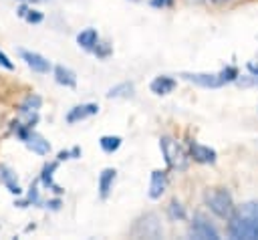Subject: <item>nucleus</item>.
<instances>
[{"label": "nucleus", "instance_id": "7", "mask_svg": "<svg viewBox=\"0 0 258 240\" xmlns=\"http://www.w3.org/2000/svg\"><path fill=\"white\" fill-rule=\"evenodd\" d=\"M20 58L32 69V71H36V73H48L50 69H52V65H50V61L48 58H44L42 54H38V52H32V50H20Z\"/></svg>", "mask_w": 258, "mask_h": 240}, {"label": "nucleus", "instance_id": "24", "mask_svg": "<svg viewBox=\"0 0 258 240\" xmlns=\"http://www.w3.org/2000/svg\"><path fill=\"white\" fill-rule=\"evenodd\" d=\"M0 67H4L6 71H14V63L8 58V54L4 50H0Z\"/></svg>", "mask_w": 258, "mask_h": 240}, {"label": "nucleus", "instance_id": "1", "mask_svg": "<svg viewBox=\"0 0 258 240\" xmlns=\"http://www.w3.org/2000/svg\"><path fill=\"white\" fill-rule=\"evenodd\" d=\"M228 236L234 240H258V202H246L228 218Z\"/></svg>", "mask_w": 258, "mask_h": 240}, {"label": "nucleus", "instance_id": "26", "mask_svg": "<svg viewBox=\"0 0 258 240\" xmlns=\"http://www.w3.org/2000/svg\"><path fill=\"white\" fill-rule=\"evenodd\" d=\"M248 71H250L252 75H256V77H258V65H254V63H250V65H248Z\"/></svg>", "mask_w": 258, "mask_h": 240}, {"label": "nucleus", "instance_id": "27", "mask_svg": "<svg viewBox=\"0 0 258 240\" xmlns=\"http://www.w3.org/2000/svg\"><path fill=\"white\" fill-rule=\"evenodd\" d=\"M79 155H81V149L79 147H73L71 149V157H79Z\"/></svg>", "mask_w": 258, "mask_h": 240}, {"label": "nucleus", "instance_id": "22", "mask_svg": "<svg viewBox=\"0 0 258 240\" xmlns=\"http://www.w3.org/2000/svg\"><path fill=\"white\" fill-rule=\"evenodd\" d=\"M24 18H26V22H30V24H38V22H42V12L28 8L26 14H24Z\"/></svg>", "mask_w": 258, "mask_h": 240}, {"label": "nucleus", "instance_id": "29", "mask_svg": "<svg viewBox=\"0 0 258 240\" xmlns=\"http://www.w3.org/2000/svg\"><path fill=\"white\" fill-rule=\"evenodd\" d=\"M212 2H226V0H212Z\"/></svg>", "mask_w": 258, "mask_h": 240}, {"label": "nucleus", "instance_id": "13", "mask_svg": "<svg viewBox=\"0 0 258 240\" xmlns=\"http://www.w3.org/2000/svg\"><path fill=\"white\" fill-rule=\"evenodd\" d=\"M24 143H26V147H28L30 151H34V153H38V155H46V153L50 151V143H48L42 135L32 133V131H30V135L24 139Z\"/></svg>", "mask_w": 258, "mask_h": 240}, {"label": "nucleus", "instance_id": "20", "mask_svg": "<svg viewBox=\"0 0 258 240\" xmlns=\"http://www.w3.org/2000/svg\"><path fill=\"white\" fill-rule=\"evenodd\" d=\"M133 95V83H119L115 87L109 89L107 97L109 99H117V97H131Z\"/></svg>", "mask_w": 258, "mask_h": 240}, {"label": "nucleus", "instance_id": "21", "mask_svg": "<svg viewBox=\"0 0 258 240\" xmlns=\"http://www.w3.org/2000/svg\"><path fill=\"white\" fill-rule=\"evenodd\" d=\"M167 214H169L171 220H185V208H183L177 200H171V202H169Z\"/></svg>", "mask_w": 258, "mask_h": 240}, {"label": "nucleus", "instance_id": "2", "mask_svg": "<svg viewBox=\"0 0 258 240\" xmlns=\"http://www.w3.org/2000/svg\"><path fill=\"white\" fill-rule=\"evenodd\" d=\"M129 234H131L133 238H161V236H163V226H161L159 216H157L155 212H145V214H141V216L133 222Z\"/></svg>", "mask_w": 258, "mask_h": 240}, {"label": "nucleus", "instance_id": "9", "mask_svg": "<svg viewBox=\"0 0 258 240\" xmlns=\"http://www.w3.org/2000/svg\"><path fill=\"white\" fill-rule=\"evenodd\" d=\"M167 188V173L163 169H155L151 171V182H149V198L151 200H157L161 198V194L165 192Z\"/></svg>", "mask_w": 258, "mask_h": 240}, {"label": "nucleus", "instance_id": "3", "mask_svg": "<svg viewBox=\"0 0 258 240\" xmlns=\"http://www.w3.org/2000/svg\"><path fill=\"white\" fill-rule=\"evenodd\" d=\"M206 206L210 208V212H214L218 218H224V220H228L236 210L232 194L224 188H216V190L208 192L206 194Z\"/></svg>", "mask_w": 258, "mask_h": 240}, {"label": "nucleus", "instance_id": "6", "mask_svg": "<svg viewBox=\"0 0 258 240\" xmlns=\"http://www.w3.org/2000/svg\"><path fill=\"white\" fill-rule=\"evenodd\" d=\"M181 77L194 85H200V87H206V89H214V87H222L224 81L218 75H210V73H181Z\"/></svg>", "mask_w": 258, "mask_h": 240}, {"label": "nucleus", "instance_id": "18", "mask_svg": "<svg viewBox=\"0 0 258 240\" xmlns=\"http://www.w3.org/2000/svg\"><path fill=\"white\" fill-rule=\"evenodd\" d=\"M40 105H42V99L38 97V95H28L22 103H20V113H28V115H32V113H36L38 109H40Z\"/></svg>", "mask_w": 258, "mask_h": 240}, {"label": "nucleus", "instance_id": "14", "mask_svg": "<svg viewBox=\"0 0 258 240\" xmlns=\"http://www.w3.org/2000/svg\"><path fill=\"white\" fill-rule=\"evenodd\" d=\"M97 42H99V34L95 28H85L77 34V44L83 46L85 50H93L97 46Z\"/></svg>", "mask_w": 258, "mask_h": 240}, {"label": "nucleus", "instance_id": "16", "mask_svg": "<svg viewBox=\"0 0 258 240\" xmlns=\"http://www.w3.org/2000/svg\"><path fill=\"white\" fill-rule=\"evenodd\" d=\"M56 165H58V159L56 161H50V163H46L44 167H42V173H40V182H42V186L44 188H50L52 192H56V194H62V190L52 182V173H54V169H56Z\"/></svg>", "mask_w": 258, "mask_h": 240}, {"label": "nucleus", "instance_id": "4", "mask_svg": "<svg viewBox=\"0 0 258 240\" xmlns=\"http://www.w3.org/2000/svg\"><path fill=\"white\" fill-rule=\"evenodd\" d=\"M159 147H161V153H163V157H165L169 167H177V169L185 167L187 157H185L183 149L177 145V141H173L171 137H161Z\"/></svg>", "mask_w": 258, "mask_h": 240}, {"label": "nucleus", "instance_id": "28", "mask_svg": "<svg viewBox=\"0 0 258 240\" xmlns=\"http://www.w3.org/2000/svg\"><path fill=\"white\" fill-rule=\"evenodd\" d=\"M26 10H28L26 6H20V8H18V16H22V18H24V14H26Z\"/></svg>", "mask_w": 258, "mask_h": 240}, {"label": "nucleus", "instance_id": "25", "mask_svg": "<svg viewBox=\"0 0 258 240\" xmlns=\"http://www.w3.org/2000/svg\"><path fill=\"white\" fill-rule=\"evenodd\" d=\"M46 206H48V208H52V210H58V206H60V200H50Z\"/></svg>", "mask_w": 258, "mask_h": 240}, {"label": "nucleus", "instance_id": "15", "mask_svg": "<svg viewBox=\"0 0 258 240\" xmlns=\"http://www.w3.org/2000/svg\"><path fill=\"white\" fill-rule=\"evenodd\" d=\"M115 175H117V171L113 167H105L101 171V175H99V194H101V198L109 196V192L113 188V182H115Z\"/></svg>", "mask_w": 258, "mask_h": 240}, {"label": "nucleus", "instance_id": "23", "mask_svg": "<svg viewBox=\"0 0 258 240\" xmlns=\"http://www.w3.org/2000/svg\"><path fill=\"white\" fill-rule=\"evenodd\" d=\"M93 52H95L99 58H105V56H109V52H111V46H109L107 42H97V46L93 48Z\"/></svg>", "mask_w": 258, "mask_h": 240}, {"label": "nucleus", "instance_id": "11", "mask_svg": "<svg viewBox=\"0 0 258 240\" xmlns=\"http://www.w3.org/2000/svg\"><path fill=\"white\" fill-rule=\"evenodd\" d=\"M0 182L6 186V190L10 194H14V196H20L22 194V188H20V184L16 179V173L6 163H0Z\"/></svg>", "mask_w": 258, "mask_h": 240}, {"label": "nucleus", "instance_id": "19", "mask_svg": "<svg viewBox=\"0 0 258 240\" xmlns=\"http://www.w3.org/2000/svg\"><path fill=\"white\" fill-rule=\"evenodd\" d=\"M99 145H101V149L105 153H113V151H117L121 147V137L119 135H103L99 139Z\"/></svg>", "mask_w": 258, "mask_h": 240}, {"label": "nucleus", "instance_id": "5", "mask_svg": "<svg viewBox=\"0 0 258 240\" xmlns=\"http://www.w3.org/2000/svg\"><path fill=\"white\" fill-rule=\"evenodd\" d=\"M189 236L191 238H198V240H220V232L202 214L194 216V220L189 224Z\"/></svg>", "mask_w": 258, "mask_h": 240}, {"label": "nucleus", "instance_id": "10", "mask_svg": "<svg viewBox=\"0 0 258 240\" xmlns=\"http://www.w3.org/2000/svg\"><path fill=\"white\" fill-rule=\"evenodd\" d=\"M99 113V107L97 103H85V105H77L73 107L69 113H67V123H77V121H83L91 115Z\"/></svg>", "mask_w": 258, "mask_h": 240}, {"label": "nucleus", "instance_id": "17", "mask_svg": "<svg viewBox=\"0 0 258 240\" xmlns=\"http://www.w3.org/2000/svg\"><path fill=\"white\" fill-rule=\"evenodd\" d=\"M54 79L58 85H64V87H75L77 85V77L71 69L62 67V65H56L54 67Z\"/></svg>", "mask_w": 258, "mask_h": 240}, {"label": "nucleus", "instance_id": "12", "mask_svg": "<svg viewBox=\"0 0 258 240\" xmlns=\"http://www.w3.org/2000/svg\"><path fill=\"white\" fill-rule=\"evenodd\" d=\"M175 85H177L175 79H171V77H167V75H161V77H155V79L151 81L149 89H151V93H155V95H167V93H171V91L175 89Z\"/></svg>", "mask_w": 258, "mask_h": 240}, {"label": "nucleus", "instance_id": "8", "mask_svg": "<svg viewBox=\"0 0 258 240\" xmlns=\"http://www.w3.org/2000/svg\"><path fill=\"white\" fill-rule=\"evenodd\" d=\"M189 157L198 163H216V149L208 147V145H202V143H196L191 141L189 143Z\"/></svg>", "mask_w": 258, "mask_h": 240}]
</instances>
